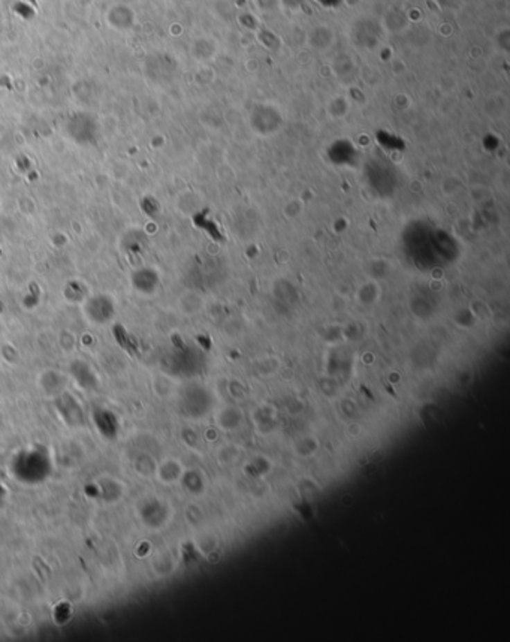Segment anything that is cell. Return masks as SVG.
<instances>
[{"instance_id": "1", "label": "cell", "mask_w": 510, "mask_h": 642, "mask_svg": "<svg viewBox=\"0 0 510 642\" xmlns=\"http://www.w3.org/2000/svg\"><path fill=\"white\" fill-rule=\"evenodd\" d=\"M116 303L108 294L89 295L82 301V313L93 325H107L116 316Z\"/></svg>"}, {"instance_id": "3", "label": "cell", "mask_w": 510, "mask_h": 642, "mask_svg": "<svg viewBox=\"0 0 510 642\" xmlns=\"http://www.w3.org/2000/svg\"><path fill=\"white\" fill-rule=\"evenodd\" d=\"M130 285L141 295H153L159 288V275L151 267H139L132 271Z\"/></svg>"}, {"instance_id": "4", "label": "cell", "mask_w": 510, "mask_h": 642, "mask_svg": "<svg viewBox=\"0 0 510 642\" xmlns=\"http://www.w3.org/2000/svg\"><path fill=\"white\" fill-rule=\"evenodd\" d=\"M69 373H71L73 382L82 390L91 391L98 386V376L86 361H81V360L73 361L69 365Z\"/></svg>"}, {"instance_id": "2", "label": "cell", "mask_w": 510, "mask_h": 642, "mask_svg": "<svg viewBox=\"0 0 510 642\" xmlns=\"http://www.w3.org/2000/svg\"><path fill=\"white\" fill-rule=\"evenodd\" d=\"M54 406L55 410L59 412L60 418L68 424L71 427H80L84 424V412L81 404L77 401V399H73L72 395L64 391L59 394L58 397H54Z\"/></svg>"}, {"instance_id": "6", "label": "cell", "mask_w": 510, "mask_h": 642, "mask_svg": "<svg viewBox=\"0 0 510 642\" xmlns=\"http://www.w3.org/2000/svg\"><path fill=\"white\" fill-rule=\"evenodd\" d=\"M109 485H111V488H109V491H112V488H114V487H117L118 484L116 483V480H114V479H109ZM105 491H108V488H107L105 485H102V493H103V494H105V497H107V494H108V493H105ZM107 500H109V502H112V500H114V498H112V493H109V497H108Z\"/></svg>"}, {"instance_id": "5", "label": "cell", "mask_w": 510, "mask_h": 642, "mask_svg": "<svg viewBox=\"0 0 510 642\" xmlns=\"http://www.w3.org/2000/svg\"><path fill=\"white\" fill-rule=\"evenodd\" d=\"M37 382H39L41 390L46 395L53 397V399L58 397L59 394L64 392L66 391V385H68V379H66V376L63 373L58 372V370H46V372L41 373Z\"/></svg>"}, {"instance_id": "7", "label": "cell", "mask_w": 510, "mask_h": 642, "mask_svg": "<svg viewBox=\"0 0 510 642\" xmlns=\"http://www.w3.org/2000/svg\"><path fill=\"white\" fill-rule=\"evenodd\" d=\"M0 427H2V415H0Z\"/></svg>"}]
</instances>
